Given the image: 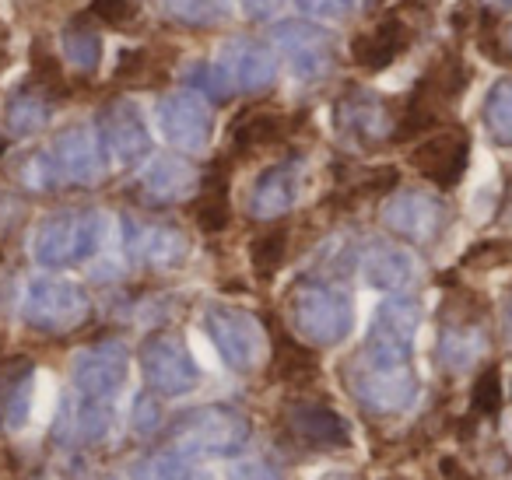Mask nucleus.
<instances>
[{
    "label": "nucleus",
    "instance_id": "f257e3e1",
    "mask_svg": "<svg viewBox=\"0 0 512 480\" xmlns=\"http://www.w3.org/2000/svg\"><path fill=\"white\" fill-rule=\"evenodd\" d=\"M274 53L267 50L260 39L239 36L232 43H225V50L218 53V60L211 64H193V85L204 88L211 99H225L235 92H256L274 81Z\"/></svg>",
    "mask_w": 512,
    "mask_h": 480
},
{
    "label": "nucleus",
    "instance_id": "9b49d317",
    "mask_svg": "<svg viewBox=\"0 0 512 480\" xmlns=\"http://www.w3.org/2000/svg\"><path fill=\"white\" fill-rule=\"evenodd\" d=\"M158 130L165 134V141L176 144L179 151H197L207 148L211 141V130H214V116L207 99L193 92H172L158 102Z\"/></svg>",
    "mask_w": 512,
    "mask_h": 480
},
{
    "label": "nucleus",
    "instance_id": "cd10ccee",
    "mask_svg": "<svg viewBox=\"0 0 512 480\" xmlns=\"http://www.w3.org/2000/svg\"><path fill=\"white\" fill-rule=\"evenodd\" d=\"M484 127L498 144H512V78L491 85L484 99Z\"/></svg>",
    "mask_w": 512,
    "mask_h": 480
},
{
    "label": "nucleus",
    "instance_id": "a211bd4d",
    "mask_svg": "<svg viewBox=\"0 0 512 480\" xmlns=\"http://www.w3.org/2000/svg\"><path fill=\"white\" fill-rule=\"evenodd\" d=\"M414 43V25L407 22V15H386L383 22H376L369 32L351 43V60L365 71H383L397 57H404Z\"/></svg>",
    "mask_w": 512,
    "mask_h": 480
},
{
    "label": "nucleus",
    "instance_id": "aec40b11",
    "mask_svg": "<svg viewBox=\"0 0 512 480\" xmlns=\"http://www.w3.org/2000/svg\"><path fill=\"white\" fill-rule=\"evenodd\" d=\"M302 190V165L299 162H278L271 169L260 172V179L249 190V214L260 221L281 218L285 211H292V204L299 200Z\"/></svg>",
    "mask_w": 512,
    "mask_h": 480
},
{
    "label": "nucleus",
    "instance_id": "6ab92c4d",
    "mask_svg": "<svg viewBox=\"0 0 512 480\" xmlns=\"http://www.w3.org/2000/svg\"><path fill=\"white\" fill-rule=\"evenodd\" d=\"M127 249L144 267L169 270L186 260V235L172 225H151V221H127Z\"/></svg>",
    "mask_w": 512,
    "mask_h": 480
},
{
    "label": "nucleus",
    "instance_id": "5701e85b",
    "mask_svg": "<svg viewBox=\"0 0 512 480\" xmlns=\"http://www.w3.org/2000/svg\"><path fill=\"white\" fill-rule=\"evenodd\" d=\"M292 424L309 445L320 449H341L351 445V428L334 407H320V403H299L292 410Z\"/></svg>",
    "mask_w": 512,
    "mask_h": 480
},
{
    "label": "nucleus",
    "instance_id": "6e6552de",
    "mask_svg": "<svg viewBox=\"0 0 512 480\" xmlns=\"http://www.w3.org/2000/svg\"><path fill=\"white\" fill-rule=\"evenodd\" d=\"M246 421L228 407H200L176 428V449L183 456H228L246 442Z\"/></svg>",
    "mask_w": 512,
    "mask_h": 480
},
{
    "label": "nucleus",
    "instance_id": "4be33fe9",
    "mask_svg": "<svg viewBox=\"0 0 512 480\" xmlns=\"http://www.w3.org/2000/svg\"><path fill=\"white\" fill-rule=\"evenodd\" d=\"M337 120L355 137H379L390 130V106H386L379 95L365 92V88H351V92L337 102Z\"/></svg>",
    "mask_w": 512,
    "mask_h": 480
},
{
    "label": "nucleus",
    "instance_id": "2eb2a0df",
    "mask_svg": "<svg viewBox=\"0 0 512 480\" xmlns=\"http://www.w3.org/2000/svg\"><path fill=\"white\" fill-rule=\"evenodd\" d=\"M355 382V393L365 407L379 410V414H397V410H407L418 396V379L407 372L404 365H362L351 375Z\"/></svg>",
    "mask_w": 512,
    "mask_h": 480
},
{
    "label": "nucleus",
    "instance_id": "412c9836",
    "mask_svg": "<svg viewBox=\"0 0 512 480\" xmlns=\"http://www.w3.org/2000/svg\"><path fill=\"white\" fill-rule=\"evenodd\" d=\"M362 270H365V281L379 291H404V288H411L414 277H418L414 256L407 253L404 246H390V242L372 246L369 253H365Z\"/></svg>",
    "mask_w": 512,
    "mask_h": 480
},
{
    "label": "nucleus",
    "instance_id": "7c9ffc66",
    "mask_svg": "<svg viewBox=\"0 0 512 480\" xmlns=\"http://www.w3.org/2000/svg\"><path fill=\"white\" fill-rule=\"evenodd\" d=\"M165 11L183 25H218L228 15V0H165Z\"/></svg>",
    "mask_w": 512,
    "mask_h": 480
},
{
    "label": "nucleus",
    "instance_id": "c9c22d12",
    "mask_svg": "<svg viewBox=\"0 0 512 480\" xmlns=\"http://www.w3.org/2000/svg\"><path fill=\"white\" fill-rule=\"evenodd\" d=\"M92 15L99 18V22L113 25V29H127L137 11L130 0H92Z\"/></svg>",
    "mask_w": 512,
    "mask_h": 480
},
{
    "label": "nucleus",
    "instance_id": "39448f33",
    "mask_svg": "<svg viewBox=\"0 0 512 480\" xmlns=\"http://www.w3.org/2000/svg\"><path fill=\"white\" fill-rule=\"evenodd\" d=\"M204 330L228 368L235 372H256L267 358V337L260 319L235 305H211L204 312Z\"/></svg>",
    "mask_w": 512,
    "mask_h": 480
},
{
    "label": "nucleus",
    "instance_id": "c85d7f7f",
    "mask_svg": "<svg viewBox=\"0 0 512 480\" xmlns=\"http://www.w3.org/2000/svg\"><path fill=\"white\" fill-rule=\"evenodd\" d=\"M439 351L449 368H470L481 358L484 337L477 330H470V326H453V330H446V337H442Z\"/></svg>",
    "mask_w": 512,
    "mask_h": 480
},
{
    "label": "nucleus",
    "instance_id": "c756f323",
    "mask_svg": "<svg viewBox=\"0 0 512 480\" xmlns=\"http://www.w3.org/2000/svg\"><path fill=\"white\" fill-rule=\"evenodd\" d=\"M29 393H32V368L25 365L18 375H8L0 389V417L8 424H22L29 417Z\"/></svg>",
    "mask_w": 512,
    "mask_h": 480
},
{
    "label": "nucleus",
    "instance_id": "473e14b6",
    "mask_svg": "<svg viewBox=\"0 0 512 480\" xmlns=\"http://www.w3.org/2000/svg\"><path fill=\"white\" fill-rule=\"evenodd\" d=\"M285 242L288 235L285 232H271V235H260L253 242V267L260 277H271L274 270L285 263Z\"/></svg>",
    "mask_w": 512,
    "mask_h": 480
},
{
    "label": "nucleus",
    "instance_id": "20e7f679",
    "mask_svg": "<svg viewBox=\"0 0 512 480\" xmlns=\"http://www.w3.org/2000/svg\"><path fill=\"white\" fill-rule=\"evenodd\" d=\"M463 88H467V67L456 53H446L425 78L414 85V92L407 95L404 113H400L397 123V137H414L425 134L439 123L442 109L453 99H460Z\"/></svg>",
    "mask_w": 512,
    "mask_h": 480
},
{
    "label": "nucleus",
    "instance_id": "423d86ee",
    "mask_svg": "<svg viewBox=\"0 0 512 480\" xmlns=\"http://www.w3.org/2000/svg\"><path fill=\"white\" fill-rule=\"evenodd\" d=\"M22 319L32 330L67 333L88 319V295L64 277H32L22 295Z\"/></svg>",
    "mask_w": 512,
    "mask_h": 480
},
{
    "label": "nucleus",
    "instance_id": "ddd939ff",
    "mask_svg": "<svg viewBox=\"0 0 512 480\" xmlns=\"http://www.w3.org/2000/svg\"><path fill=\"white\" fill-rule=\"evenodd\" d=\"M274 43L285 53L288 67L299 81H323L337 60L334 39L309 22H285L274 32Z\"/></svg>",
    "mask_w": 512,
    "mask_h": 480
},
{
    "label": "nucleus",
    "instance_id": "f8f14e48",
    "mask_svg": "<svg viewBox=\"0 0 512 480\" xmlns=\"http://www.w3.org/2000/svg\"><path fill=\"white\" fill-rule=\"evenodd\" d=\"M99 141H102V151L106 158L120 165H134L141 162L144 155L151 151V130H148V120L141 116V109L127 99H116L109 102L106 109L99 113Z\"/></svg>",
    "mask_w": 512,
    "mask_h": 480
},
{
    "label": "nucleus",
    "instance_id": "4c0bfd02",
    "mask_svg": "<svg viewBox=\"0 0 512 480\" xmlns=\"http://www.w3.org/2000/svg\"><path fill=\"white\" fill-rule=\"evenodd\" d=\"M232 480H281V473L264 459H242L232 466Z\"/></svg>",
    "mask_w": 512,
    "mask_h": 480
},
{
    "label": "nucleus",
    "instance_id": "f704fd0d",
    "mask_svg": "<svg viewBox=\"0 0 512 480\" xmlns=\"http://www.w3.org/2000/svg\"><path fill=\"white\" fill-rule=\"evenodd\" d=\"M148 480H211L204 470H197L193 463H183L176 456H162L148 466Z\"/></svg>",
    "mask_w": 512,
    "mask_h": 480
},
{
    "label": "nucleus",
    "instance_id": "72a5a7b5",
    "mask_svg": "<svg viewBox=\"0 0 512 480\" xmlns=\"http://www.w3.org/2000/svg\"><path fill=\"white\" fill-rule=\"evenodd\" d=\"M498 403H502V379H498V368H488V372L477 379L470 407H474L477 414H495Z\"/></svg>",
    "mask_w": 512,
    "mask_h": 480
},
{
    "label": "nucleus",
    "instance_id": "0eeeda50",
    "mask_svg": "<svg viewBox=\"0 0 512 480\" xmlns=\"http://www.w3.org/2000/svg\"><path fill=\"white\" fill-rule=\"evenodd\" d=\"M351 298L337 288H327V284H309V288H299L292 302V323L309 344H341L351 333Z\"/></svg>",
    "mask_w": 512,
    "mask_h": 480
},
{
    "label": "nucleus",
    "instance_id": "393cba45",
    "mask_svg": "<svg viewBox=\"0 0 512 480\" xmlns=\"http://www.w3.org/2000/svg\"><path fill=\"white\" fill-rule=\"evenodd\" d=\"M193 169L183 158H155L148 169L141 172V190L148 200L155 204H169V200H179L186 190L193 186Z\"/></svg>",
    "mask_w": 512,
    "mask_h": 480
},
{
    "label": "nucleus",
    "instance_id": "f03ea898",
    "mask_svg": "<svg viewBox=\"0 0 512 480\" xmlns=\"http://www.w3.org/2000/svg\"><path fill=\"white\" fill-rule=\"evenodd\" d=\"M106 172V151L95 130L88 127H71L64 134L53 137V144L36 155L29 169L32 186H92Z\"/></svg>",
    "mask_w": 512,
    "mask_h": 480
},
{
    "label": "nucleus",
    "instance_id": "1a4fd4ad",
    "mask_svg": "<svg viewBox=\"0 0 512 480\" xmlns=\"http://www.w3.org/2000/svg\"><path fill=\"white\" fill-rule=\"evenodd\" d=\"M418 323L421 312L414 302H407V298L383 302L372 316V333L362 361H369V365H407L414 337H418Z\"/></svg>",
    "mask_w": 512,
    "mask_h": 480
},
{
    "label": "nucleus",
    "instance_id": "bb28decb",
    "mask_svg": "<svg viewBox=\"0 0 512 480\" xmlns=\"http://www.w3.org/2000/svg\"><path fill=\"white\" fill-rule=\"evenodd\" d=\"M60 50H64V60L74 67V71L92 74L102 60V36L95 32L92 22H71L60 36Z\"/></svg>",
    "mask_w": 512,
    "mask_h": 480
},
{
    "label": "nucleus",
    "instance_id": "a19ab883",
    "mask_svg": "<svg viewBox=\"0 0 512 480\" xmlns=\"http://www.w3.org/2000/svg\"><path fill=\"white\" fill-rule=\"evenodd\" d=\"M509 46H512V32H509Z\"/></svg>",
    "mask_w": 512,
    "mask_h": 480
},
{
    "label": "nucleus",
    "instance_id": "9d476101",
    "mask_svg": "<svg viewBox=\"0 0 512 480\" xmlns=\"http://www.w3.org/2000/svg\"><path fill=\"white\" fill-rule=\"evenodd\" d=\"M141 365L144 375H148V386L162 396H183L190 389H197L200 382V368L193 361L190 347L179 337H172V333H155L144 344Z\"/></svg>",
    "mask_w": 512,
    "mask_h": 480
},
{
    "label": "nucleus",
    "instance_id": "e433bc0d",
    "mask_svg": "<svg viewBox=\"0 0 512 480\" xmlns=\"http://www.w3.org/2000/svg\"><path fill=\"white\" fill-rule=\"evenodd\" d=\"M302 11L313 18H320V22H337V18L351 15V8H355V0H299Z\"/></svg>",
    "mask_w": 512,
    "mask_h": 480
},
{
    "label": "nucleus",
    "instance_id": "dca6fc26",
    "mask_svg": "<svg viewBox=\"0 0 512 480\" xmlns=\"http://www.w3.org/2000/svg\"><path fill=\"white\" fill-rule=\"evenodd\" d=\"M383 221L407 242H432L446 228V204L432 193L400 190L386 200Z\"/></svg>",
    "mask_w": 512,
    "mask_h": 480
},
{
    "label": "nucleus",
    "instance_id": "a878e982",
    "mask_svg": "<svg viewBox=\"0 0 512 480\" xmlns=\"http://www.w3.org/2000/svg\"><path fill=\"white\" fill-rule=\"evenodd\" d=\"M50 120V95L39 92V88H22L8 99V109H4V123H8L11 134L18 137H29L36 130L46 127Z\"/></svg>",
    "mask_w": 512,
    "mask_h": 480
},
{
    "label": "nucleus",
    "instance_id": "7ed1b4c3",
    "mask_svg": "<svg viewBox=\"0 0 512 480\" xmlns=\"http://www.w3.org/2000/svg\"><path fill=\"white\" fill-rule=\"evenodd\" d=\"M106 221L95 211H60L36 228L32 253L43 267H74L99 253Z\"/></svg>",
    "mask_w": 512,
    "mask_h": 480
},
{
    "label": "nucleus",
    "instance_id": "f3484780",
    "mask_svg": "<svg viewBox=\"0 0 512 480\" xmlns=\"http://www.w3.org/2000/svg\"><path fill=\"white\" fill-rule=\"evenodd\" d=\"M71 375L81 400L106 403L127 379V351H123V344H95L74 358Z\"/></svg>",
    "mask_w": 512,
    "mask_h": 480
},
{
    "label": "nucleus",
    "instance_id": "ea45409f",
    "mask_svg": "<svg viewBox=\"0 0 512 480\" xmlns=\"http://www.w3.org/2000/svg\"><path fill=\"white\" fill-rule=\"evenodd\" d=\"M0 155H4V141H0Z\"/></svg>",
    "mask_w": 512,
    "mask_h": 480
},
{
    "label": "nucleus",
    "instance_id": "58836bf2",
    "mask_svg": "<svg viewBox=\"0 0 512 480\" xmlns=\"http://www.w3.org/2000/svg\"><path fill=\"white\" fill-rule=\"evenodd\" d=\"M281 4H285V0H242L246 15H253V18H271Z\"/></svg>",
    "mask_w": 512,
    "mask_h": 480
},
{
    "label": "nucleus",
    "instance_id": "b1692460",
    "mask_svg": "<svg viewBox=\"0 0 512 480\" xmlns=\"http://www.w3.org/2000/svg\"><path fill=\"white\" fill-rule=\"evenodd\" d=\"M292 130H295L292 116L274 113V109H253V113H246L232 127V148L239 155H249V151L271 148V144L285 141Z\"/></svg>",
    "mask_w": 512,
    "mask_h": 480
},
{
    "label": "nucleus",
    "instance_id": "4468645a",
    "mask_svg": "<svg viewBox=\"0 0 512 480\" xmlns=\"http://www.w3.org/2000/svg\"><path fill=\"white\" fill-rule=\"evenodd\" d=\"M411 165L425 179H432L442 190H453L470 165V137L463 127H446L428 134L418 148L411 151Z\"/></svg>",
    "mask_w": 512,
    "mask_h": 480
},
{
    "label": "nucleus",
    "instance_id": "2f4dec72",
    "mask_svg": "<svg viewBox=\"0 0 512 480\" xmlns=\"http://www.w3.org/2000/svg\"><path fill=\"white\" fill-rule=\"evenodd\" d=\"M197 221L204 232H218L228 221V193H225V176L211 179L204 186V200L197 204Z\"/></svg>",
    "mask_w": 512,
    "mask_h": 480
}]
</instances>
